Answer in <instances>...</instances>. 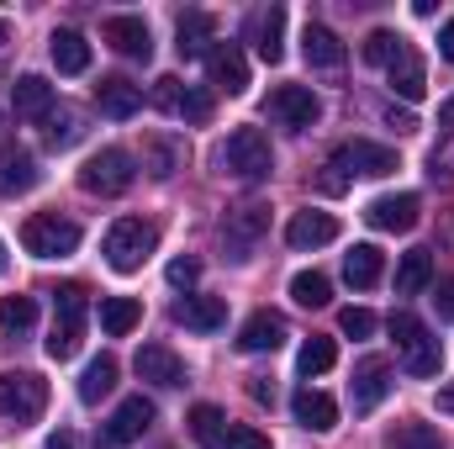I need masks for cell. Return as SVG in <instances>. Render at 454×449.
I'll return each instance as SVG.
<instances>
[{
  "label": "cell",
  "instance_id": "obj_1",
  "mask_svg": "<svg viewBox=\"0 0 454 449\" xmlns=\"http://www.w3.org/2000/svg\"><path fill=\"white\" fill-rule=\"evenodd\" d=\"M396 169V148H386V143H364V138H354V143H343L339 154L328 159V175H323V191H333L339 196L343 185L354 180V175H391Z\"/></svg>",
  "mask_w": 454,
  "mask_h": 449
},
{
  "label": "cell",
  "instance_id": "obj_2",
  "mask_svg": "<svg viewBox=\"0 0 454 449\" xmlns=\"http://www.w3.org/2000/svg\"><path fill=\"white\" fill-rule=\"evenodd\" d=\"M391 338H396V354H402V370L407 375H418V381H428V375H439V365H444V343L428 334L412 312H391Z\"/></svg>",
  "mask_w": 454,
  "mask_h": 449
},
{
  "label": "cell",
  "instance_id": "obj_3",
  "mask_svg": "<svg viewBox=\"0 0 454 449\" xmlns=\"http://www.w3.org/2000/svg\"><path fill=\"white\" fill-rule=\"evenodd\" d=\"M153 243H159V232L143 217H121V223L106 227V264H112L116 275H132V270H143V259L153 254Z\"/></svg>",
  "mask_w": 454,
  "mask_h": 449
},
{
  "label": "cell",
  "instance_id": "obj_4",
  "mask_svg": "<svg viewBox=\"0 0 454 449\" xmlns=\"http://www.w3.org/2000/svg\"><path fill=\"white\" fill-rule=\"evenodd\" d=\"M21 248L32 259H64V254L80 248V227L69 217H59V212H37V217L21 223Z\"/></svg>",
  "mask_w": 454,
  "mask_h": 449
},
{
  "label": "cell",
  "instance_id": "obj_5",
  "mask_svg": "<svg viewBox=\"0 0 454 449\" xmlns=\"http://www.w3.org/2000/svg\"><path fill=\"white\" fill-rule=\"evenodd\" d=\"M223 169L227 175H238V180H264L270 169H275V154H270V138L259 132V127H238L232 138L223 143Z\"/></svg>",
  "mask_w": 454,
  "mask_h": 449
},
{
  "label": "cell",
  "instance_id": "obj_6",
  "mask_svg": "<svg viewBox=\"0 0 454 449\" xmlns=\"http://www.w3.org/2000/svg\"><path fill=\"white\" fill-rule=\"evenodd\" d=\"M43 407H48V381L43 375H32V370H5L0 375V418L32 423V418H43Z\"/></svg>",
  "mask_w": 454,
  "mask_h": 449
},
{
  "label": "cell",
  "instance_id": "obj_7",
  "mask_svg": "<svg viewBox=\"0 0 454 449\" xmlns=\"http://www.w3.org/2000/svg\"><path fill=\"white\" fill-rule=\"evenodd\" d=\"M132 180H137V169H132V154L127 148H101L80 169V185L90 196H121V191H132Z\"/></svg>",
  "mask_w": 454,
  "mask_h": 449
},
{
  "label": "cell",
  "instance_id": "obj_8",
  "mask_svg": "<svg viewBox=\"0 0 454 449\" xmlns=\"http://www.w3.org/2000/svg\"><path fill=\"white\" fill-rule=\"evenodd\" d=\"M264 112L275 116L280 127H291V132H307V127L323 116V101H317L307 85H275L270 101H264Z\"/></svg>",
  "mask_w": 454,
  "mask_h": 449
},
{
  "label": "cell",
  "instance_id": "obj_9",
  "mask_svg": "<svg viewBox=\"0 0 454 449\" xmlns=\"http://www.w3.org/2000/svg\"><path fill=\"white\" fill-rule=\"evenodd\" d=\"M153 418H159V413H153V402H148V397H127V402L112 413V423L101 429V439H96V445H101V449H127L132 439H143V434L153 429Z\"/></svg>",
  "mask_w": 454,
  "mask_h": 449
},
{
  "label": "cell",
  "instance_id": "obj_10",
  "mask_svg": "<svg viewBox=\"0 0 454 449\" xmlns=\"http://www.w3.org/2000/svg\"><path fill=\"white\" fill-rule=\"evenodd\" d=\"M391 386H396V375H391V359H380V354H364V359L354 365V386H348V397H354V413H375V407L391 397Z\"/></svg>",
  "mask_w": 454,
  "mask_h": 449
},
{
  "label": "cell",
  "instance_id": "obj_11",
  "mask_svg": "<svg viewBox=\"0 0 454 449\" xmlns=\"http://www.w3.org/2000/svg\"><path fill=\"white\" fill-rule=\"evenodd\" d=\"M264 227H270V207H259V201H248V207L227 212V217H223V243H227V254H232V259H248V254L259 248Z\"/></svg>",
  "mask_w": 454,
  "mask_h": 449
},
{
  "label": "cell",
  "instance_id": "obj_12",
  "mask_svg": "<svg viewBox=\"0 0 454 449\" xmlns=\"http://www.w3.org/2000/svg\"><path fill=\"white\" fill-rule=\"evenodd\" d=\"M423 217V201L412 196V191H396V196H375L370 207H364V223L380 227V232H412Z\"/></svg>",
  "mask_w": 454,
  "mask_h": 449
},
{
  "label": "cell",
  "instance_id": "obj_13",
  "mask_svg": "<svg viewBox=\"0 0 454 449\" xmlns=\"http://www.w3.org/2000/svg\"><path fill=\"white\" fill-rule=\"evenodd\" d=\"M248 43L259 48L264 64H280L286 59V5H259L248 16Z\"/></svg>",
  "mask_w": 454,
  "mask_h": 449
},
{
  "label": "cell",
  "instance_id": "obj_14",
  "mask_svg": "<svg viewBox=\"0 0 454 449\" xmlns=\"http://www.w3.org/2000/svg\"><path fill=\"white\" fill-rule=\"evenodd\" d=\"M132 365H137V375H143L148 386H164V391L191 381V375H185V359H180L175 349H164V343H143Z\"/></svg>",
  "mask_w": 454,
  "mask_h": 449
},
{
  "label": "cell",
  "instance_id": "obj_15",
  "mask_svg": "<svg viewBox=\"0 0 454 449\" xmlns=\"http://www.w3.org/2000/svg\"><path fill=\"white\" fill-rule=\"evenodd\" d=\"M101 37L112 43L121 59H153V32H148V21L143 16H106V27H101Z\"/></svg>",
  "mask_w": 454,
  "mask_h": 449
},
{
  "label": "cell",
  "instance_id": "obj_16",
  "mask_svg": "<svg viewBox=\"0 0 454 449\" xmlns=\"http://www.w3.org/2000/svg\"><path fill=\"white\" fill-rule=\"evenodd\" d=\"M53 106H59V91H53L43 75H21V80L11 85V112L21 116V122H48Z\"/></svg>",
  "mask_w": 454,
  "mask_h": 449
},
{
  "label": "cell",
  "instance_id": "obj_17",
  "mask_svg": "<svg viewBox=\"0 0 454 449\" xmlns=\"http://www.w3.org/2000/svg\"><path fill=\"white\" fill-rule=\"evenodd\" d=\"M207 80H212V91H227V96H243V91H248V64H243V53H238L232 43H212V53H207Z\"/></svg>",
  "mask_w": 454,
  "mask_h": 449
},
{
  "label": "cell",
  "instance_id": "obj_18",
  "mask_svg": "<svg viewBox=\"0 0 454 449\" xmlns=\"http://www.w3.org/2000/svg\"><path fill=\"white\" fill-rule=\"evenodd\" d=\"M386 80H391V91H396L402 101H423L428 75H423V59H418V48H412V43H402V48H396V59L386 64Z\"/></svg>",
  "mask_w": 454,
  "mask_h": 449
},
{
  "label": "cell",
  "instance_id": "obj_19",
  "mask_svg": "<svg viewBox=\"0 0 454 449\" xmlns=\"http://www.w3.org/2000/svg\"><path fill=\"white\" fill-rule=\"evenodd\" d=\"M96 106H101V116H112V122H127V116L143 106V85H132L127 75H106L96 85Z\"/></svg>",
  "mask_w": 454,
  "mask_h": 449
},
{
  "label": "cell",
  "instance_id": "obj_20",
  "mask_svg": "<svg viewBox=\"0 0 454 449\" xmlns=\"http://www.w3.org/2000/svg\"><path fill=\"white\" fill-rule=\"evenodd\" d=\"M286 334H291V328H286L280 312H254V318L238 328V349H243V354H270V349L286 343Z\"/></svg>",
  "mask_w": 454,
  "mask_h": 449
},
{
  "label": "cell",
  "instance_id": "obj_21",
  "mask_svg": "<svg viewBox=\"0 0 454 449\" xmlns=\"http://www.w3.org/2000/svg\"><path fill=\"white\" fill-rule=\"evenodd\" d=\"M175 323L191 334H217L227 323V302L223 296H185V302H175Z\"/></svg>",
  "mask_w": 454,
  "mask_h": 449
},
{
  "label": "cell",
  "instance_id": "obj_22",
  "mask_svg": "<svg viewBox=\"0 0 454 449\" xmlns=\"http://www.w3.org/2000/svg\"><path fill=\"white\" fill-rule=\"evenodd\" d=\"M291 413H296V423L312 429V434H328V429L339 423V402H333L328 391H312V386H301V391L291 397Z\"/></svg>",
  "mask_w": 454,
  "mask_h": 449
},
{
  "label": "cell",
  "instance_id": "obj_23",
  "mask_svg": "<svg viewBox=\"0 0 454 449\" xmlns=\"http://www.w3.org/2000/svg\"><path fill=\"white\" fill-rule=\"evenodd\" d=\"M339 238V217L333 212H296L291 227H286V243L291 248H323Z\"/></svg>",
  "mask_w": 454,
  "mask_h": 449
},
{
  "label": "cell",
  "instance_id": "obj_24",
  "mask_svg": "<svg viewBox=\"0 0 454 449\" xmlns=\"http://www.w3.org/2000/svg\"><path fill=\"white\" fill-rule=\"evenodd\" d=\"M212 32H217V21H212L207 11H185L180 27H175V37H180L175 53H180V59H207V53H212Z\"/></svg>",
  "mask_w": 454,
  "mask_h": 449
},
{
  "label": "cell",
  "instance_id": "obj_25",
  "mask_svg": "<svg viewBox=\"0 0 454 449\" xmlns=\"http://www.w3.org/2000/svg\"><path fill=\"white\" fill-rule=\"evenodd\" d=\"M301 53H307V64L312 69H339L343 64V43L333 27H323V21H307V32H301Z\"/></svg>",
  "mask_w": 454,
  "mask_h": 449
},
{
  "label": "cell",
  "instance_id": "obj_26",
  "mask_svg": "<svg viewBox=\"0 0 454 449\" xmlns=\"http://www.w3.org/2000/svg\"><path fill=\"white\" fill-rule=\"evenodd\" d=\"M380 270H386V254H380L375 243H354V248L343 254V280H348L354 291H370V286L380 280Z\"/></svg>",
  "mask_w": 454,
  "mask_h": 449
},
{
  "label": "cell",
  "instance_id": "obj_27",
  "mask_svg": "<svg viewBox=\"0 0 454 449\" xmlns=\"http://www.w3.org/2000/svg\"><path fill=\"white\" fill-rule=\"evenodd\" d=\"M48 53H53V69L59 75H85L90 69V43L80 32H69V27L48 37Z\"/></svg>",
  "mask_w": 454,
  "mask_h": 449
},
{
  "label": "cell",
  "instance_id": "obj_28",
  "mask_svg": "<svg viewBox=\"0 0 454 449\" xmlns=\"http://www.w3.org/2000/svg\"><path fill=\"white\" fill-rule=\"evenodd\" d=\"M43 138H48V148H59V154H64V148H74V143L85 138V112L59 101V106L48 112V122H43Z\"/></svg>",
  "mask_w": 454,
  "mask_h": 449
},
{
  "label": "cell",
  "instance_id": "obj_29",
  "mask_svg": "<svg viewBox=\"0 0 454 449\" xmlns=\"http://www.w3.org/2000/svg\"><path fill=\"white\" fill-rule=\"evenodd\" d=\"M143 164H148V175H153V180H169V175L185 164V143H175V138L153 132V138H143Z\"/></svg>",
  "mask_w": 454,
  "mask_h": 449
},
{
  "label": "cell",
  "instance_id": "obj_30",
  "mask_svg": "<svg viewBox=\"0 0 454 449\" xmlns=\"http://www.w3.org/2000/svg\"><path fill=\"white\" fill-rule=\"evenodd\" d=\"M423 286H434V254L428 248H407L396 259V296H418Z\"/></svg>",
  "mask_w": 454,
  "mask_h": 449
},
{
  "label": "cell",
  "instance_id": "obj_31",
  "mask_svg": "<svg viewBox=\"0 0 454 449\" xmlns=\"http://www.w3.org/2000/svg\"><path fill=\"white\" fill-rule=\"evenodd\" d=\"M43 175H37V164H32V154H21V148H5L0 154V196H21V191H32Z\"/></svg>",
  "mask_w": 454,
  "mask_h": 449
},
{
  "label": "cell",
  "instance_id": "obj_32",
  "mask_svg": "<svg viewBox=\"0 0 454 449\" xmlns=\"http://www.w3.org/2000/svg\"><path fill=\"white\" fill-rule=\"evenodd\" d=\"M137 323H143V302L137 296H106L101 302V328L112 338H127Z\"/></svg>",
  "mask_w": 454,
  "mask_h": 449
},
{
  "label": "cell",
  "instance_id": "obj_33",
  "mask_svg": "<svg viewBox=\"0 0 454 449\" xmlns=\"http://www.w3.org/2000/svg\"><path fill=\"white\" fill-rule=\"evenodd\" d=\"M112 391H116V359L101 354V359H90L85 375H80V402H101V397H112Z\"/></svg>",
  "mask_w": 454,
  "mask_h": 449
},
{
  "label": "cell",
  "instance_id": "obj_34",
  "mask_svg": "<svg viewBox=\"0 0 454 449\" xmlns=\"http://www.w3.org/2000/svg\"><path fill=\"white\" fill-rule=\"evenodd\" d=\"M191 439H196V445H207V449H223V439H227L223 407H212V402L191 407Z\"/></svg>",
  "mask_w": 454,
  "mask_h": 449
},
{
  "label": "cell",
  "instance_id": "obj_35",
  "mask_svg": "<svg viewBox=\"0 0 454 449\" xmlns=\"http://www.w3.org/2000/svg\"><path fill=\"white\" fill-rule=\"evenodd\" d=\"M291 296L301 307H328L333 302V280L323 270H301V275H291Z\"/></svg>",
  "mask_w": 454,
  "mask_h": 449
},
{
  "label": "cell",
  "instance_id": "obj_36",
  "mask_svg": "<svg viewBox=\"0 0 454 449\" xmlns=\"http://www.w3.org/2000/svg\"><path fill=\"white\" fill-rule=\"evenodd\" d=\"M80 343H85V323H74V318H53V334H48V359H74L80 354Z\"/></svg>",
  "mask_w": 454,
  "mask_h": 449
},
{
  "label": "cell",
  "instance_id": "obj_37",
  "mask_svg": "<svg viewBox=\"0 0 454 449\" xmlns=\"http://www.w3.org/2000/svg\"><path fill=\"white\" fill-rule=\"evenodd\" d=\"M32 323H37V302L32 296H5L0 302V334L5 338H21Z\"/></svg>",
  "mask_w": 454,
  "mask_h": 449
},
{
  "label": "cell",
  "instance_id": "obj_38",
  "mask_svg": "<svg viewBox=\"0 0 454 449\" xmlns=\"http://www.w3.org/2000/svg\"><path fill=\"white\" fill-rule=\"evenodd\" d=\"M333 359H339V343L323 334H312L301 343V354H296V365H301V375H323V370H333Z\"/></svg>",
  "mask_w": 454,
  "mask_h": 449
},
{
  "label": "cell",
  "instance_id": "obj_39",
  "mask_svg": "<svg viewBox=\"0 0 454 449\" xmlns=\"http://www.w3.org/2000/svg\"><path fill=\"white\" fill-rule=\"evenodd\" d=\"M391 449H450V445H444V434L434 423H396Z\"/></svg>",
  "mask_w": 454,
  "mask_h": 449
},
{
  "label": "cell",
  "instance_id": "obj_40",
  "mask_svg": "<svg viewBox=\"0 0 454 449\" xmlns=\"http://www.w3.org/2000/svg\"><path fill=\"white\" fill-rule=\"evenodd\" d=\"M402 43H407V37L386 32V27H380V32H370V37H364V64H380V69H386V64L396 59V48H402Z\"/></svg>",
  "mask_w": 454,
  "mask_h": 449
},
{
  "label": "cell",
  "instance_id": "obj_41",
  "mask_svg": "<svg viewBox=\"0 0 454 449\" xmlns=\"http://www.w3.org/2000/svg\"><path fill=\"white\" fill-rule=\"evenodd\" d=\"M175 116H185V122H207V116H212V96H207L201 85H180Z\"/></svg>",
  "mask_w": 454,
  "mask_h": 449
},
{
  "label": "cell",
  "instance_id": "obj_42",
  "mask_svg": "<svg viewBox=\"0 0 454 449\" xmlns=\"http://www.w3.org/2000/svg\"><path fill=\"white\" fill-rule=\"evenodd\" d=\"M85 296H90L85 286H59V291H53V312H59V318L85 323Z\"/></svg>",
  "mask_w": 454,
  "mask_h": 449
},
{
  "label": "cell",
  "instance_id": "obj_43",
  "mask_svg": "<svg viewBox=\"0 0 454 449\" xmlns=\"http://www.w3.org/2000/svg\"><path fill=\"white\" fill-rule=\"evenodd\" d=\"M339 328L348 338H370V334H375V312H364V307H343V312H339Z\"/></svg>",
  "mask_w": 454,
  "mask_h": 449
},
{
  "label": "cell",
  "instance_id": "obj_44",
  "mask_svg": "<svg viewBox=\"0 0 454 449\" xmlns=\"http://www.w3.org/2000/svg\"><path fill=\"white\" fill-rule=\"evenodd\" d=\"M223 449H270V439H264L259 429H248V423H227Z\"/></svg>",
  "mask_w": 454,
  "mask_h": 449
},
{
  "label": "cell",
  "instance_id": "obj_45",
  "mask_svg": "<svg viewBox=\"0 0 454 449\" xmlns=\"http://www.w3.org/2000/svg\"><path fill=\"white\" fill-rule=\"evenodd\" d=\"M196 280H201V259H191V254H180V259L169 264V286H175V291H191Z\"/></svg>",
  "mask_w": 454,
  "mask_h": 449
},
{
  "label": "cell",
  "instance_id": "obj_46",
  "mask_svg": "<svg viewBox=\"0 0 454 449\" xmlns=\"http://www.w3.org/2000/svg\"><path fill=\"white\" fill-rule=\"evenodd\" d=\"M434 307H439V318H454V275H444V280H439Z\"/></svg>",
  "mask_w": 454,
  "mask_h": 449
},
{
  "label": "cell",
  "instance_id": "obj_47",
  "mask_svg": "<svg viewBox=\"0 0 454 449\" xmlns=\"http://www.w3.org/2000/svg\"><path fill=\"white\" fill-rule=\"evenodd\" d=\"M248 397H254V402H275V386H270L264 375H254V381H248Z\"/></svg>",
  "mask_w": 454,
  "mask_h": 449
},
{
  "label": "cell",
  "instance_id": "obj_48",
  "mask_svg": "<svg viewBox=\"0 0 454 449\" xmlns=\"http://www.w3.org/2000/svg\"><path fill=\"white\" fill-rule=\"evenodd\" d=\"M439 53H444V64H454V21H444V32H439Z\"/></svg>",
  "mask_w": 454,
  "mask_h": 449
},
{
  "label": "cell",
  "instance_id": "obj_49",
  "mask_svg": "<svg viewBox=\"0 0 454 449\" xmlns=\"http://www.w3.org/2000/svg\"><path fill=\"white\" fill-rule=\"evenodd\" d=\"M386 122H391L396 132H418V116H412V112H391Z\"/></svg>",
  "mask_w": 454,
  "mask_h": 449
},
{
  "label": "cell",
  "instance_id": "obj_50",
  "mask_svg": "<svg viewBox=\"0 0 454 449\" xmlns=\"http://www.w3.org/2000/svg\"><path fill=\"white\" fill-rule=\"evenodd\" d=\"M43 449H80V445H74V434H53Z\"/></svg>",
  "mask_w": 454,
  "mask_h": 449
},
{
  "label": "cell",
  "instance_id": "obj_51",
  "mask_svg": "<svg viewBox=\"0 0 454 449\" xmlns=\"http://www.w3.org/2000/svg\"><path fill=\"white\" fill-rule=\"evenodd\" d=\"M439 127H454V96L444 101V106H439Z\"/></svg>",
  "mask_w": 454,
  "mask_h": 449
},
{
  "label": "cell",
  "instance_id": "obj_52",
  "mask_svg": "<svg viewBox=\"0 0 454 449\" xmlns=\"http://www.w3.org/2000/svg\"><path fill=\"white\" fill-rule=\"evenodd\" d=\"M439 407H444V413H454V386H444V391H439Z\"/></svg>",
  "mask_w": 454,
  "mask_h": 449
},
{
  "label": "cell",
  "instance_id": "obj_53",
  "mask_svg": "<svg viewBox=\"0 0 454 449\" xmlns=\"http://www.w3.org/2000/svg\"><path fill=\"white\" fill-rule=\"evenodd\" d=\"M11 48V21H0V53Z\"/></svg>",
  "mask_w": 454,
  "mask_h": 449
},
{
  "label": "cell",
  "instance_id": "obj_54",
  "mask_svg": "<svg viewBox=\"0 0 454 449\" xmlns=\"http://www.w3.org/2000/svg\"><path fill=\"white\" fill-rule=\"evenodd\" d=\"M5 264H11V259H5V243H0V275H5Z\"/></svg>",
  "mask_w": 454,
  "mask_h": 449
}]
</instances>
